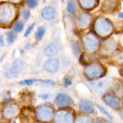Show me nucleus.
I'll use <instances>...</instances> for the list:
<instances>
[{"label":"nucleus","instance_id":"obj_35","mask_svg":"<svg viewBox=\"0 0 123 123\" xmlns=\"http://www.w3.org/2000/svg\"><path fill=\"white\" fill-rule=\"evenodd\" d=\"M118 17L120 19H123V12H120V13L118 14Z\"/></svg>","mask_w":123,"mask_h":123},{"label":"nucleus","instance_id":"obj_24","mask_svg":"<svg viewBox=\"0 0 123 123\" xmlns=\"http://www.w3.org/2000/svg\"><path fill=\"white\" fill-rule=\"evenodd\" d=\"M22 16L23 19L25 20H29V19L30 18V16H31V13H30V11L28 10L27 9H25V8H24L22 11Z\"/></svg>","mask_w":123,"mask_h":123},{"label":"nucleus","instance_id":"obj_22","mask_svg":"<svg viewBox=\"0 0 123 123\" xmlns=\"http://www.w3.org/2000/svg\"><path fill=\"white\" fill-rule=\"evenodd\" d=\"M115 42L112 40H109L107 41L106 44H105V49L107 50V51H111L113 49H115Z\"/></svg>","mask_w":123,"mask_h":123},{"label":"nucleus","instance_id":"obj_2","mask_svg":"<svg viewBox=\"0 0 123 123\" xmlns=\"http://www.w3.org/2000/svg\"><path fill=\"white\" fill-rule=\"evenodd\" d=\"M14 16V8L10 5H0V25L9 24Z\"/></svg>","mask_w":123,"mask_h":123},{"label":"nucleus","instance_id":"obj_26","mask_svg":"<svg viewBox=\"0 0 123 123\" xmlns=\"http://www.w3.org/2000/svg\"><path fill=\"white\" fill-rule=\"evenodd\" d=\"M83 7L85 8H90L93 5L94 0H80Z\"/></svg>","mask_w":123,"mask_h":123},{"label":"nucleus","instance_id":"obj_36","mask_svg":"<svg viewBox=\"0 0 123 123\" xmlns=\"http://www.w3.org/2000/svg\"><path fill=\"white\" fill-rule=\"evenodd\" d=\"M120 116H121V118L123 120V109L120 112Z\"/></svg>","mask_w":123,"mask_h":123},{"label":"nucleus","instance_id":"obj_11","mask_svg":"<svg viewBox=\"0 0 123 123\" xmlns=\"http://www.w3.org/2000/svg\"><path fill=\"white\" fill-rule=\"evenodd\" d=\"M79 108L83 112L86 114H92L94 111L93 103L88 99H83L79 102Z\"/></svg>","mask_w":123,"mask_h":123},{"label":"nucleus","instance_id":"obj_15","mask_svg":"<svg viewBox=\"0 0 123 123\" xmlns=\"http://www.w3.org/2000/svg\"><path fill=\"white\" fill-rule=\"evenodd\" d=\"M78 24L79 26L82 28H86L88 26L91 22V16L90 14L84 13L80 14L78 19Z\"/></svg>","mask_w":123,"mask_h":123},{"label":"nucleus","instance_id":"obj_39","mask_svg":"<svg viewBox=\"0 0 123 123\" xmlns=\"http://www.w3.org/2000/svg\"><path fill=\"white\" fill-rule=\"evenodd\" d=\"M106 123H114L113 121H109H109H107Z\"/></svg>","mask_w":123,"mask_h":123},{"label":"nucleus","instance_id":"obj_27","mask_svg":"<svg viewBox=\"0 0 123 123\" xmlns=\"http://www.w3.org/2000/svg\"><path fill=\"white\" fill-rule=\"evenodd\" d=\"M37 81L42 83L43 85L50 86H55L56 83L52 80H37Z\"/></svg>","mask_w":123,"mask_h":123},{"label":"nucleus","instance_id":"obj_6","mask_svg":"<svg viewBox=\"0 0 123 123\" xmlns=\"http://www.w3.org/2000/svg\"><path fill=\"white\" fill-rule=\"evenodd\" d=\"M91 86L97 94H101L110 86L111 82L108 79H103L90 83Z\"/></svg>","mask_w":123,"mask_h":123},{"label":"nucleus","instance_id":"obj_33","mask_svg":"<svg viewBox=\"0 0 123 123\" xmlns=\"http://www.w3.org/2000/svg\"><path fill=\"white\" fill-rule=\"evenodd\" d=\"M4 36L2 34L0 35V46L3 47L4 46Z\"/></svg>","mask_w":123,"mask_h":123},{"label":"nucleus","instance_id":"obj_34","mask_svg":"<svg viewBox=\"0 0 123 123\" xmlns=\"http://www.w3.org/2000/svg\"><path fill=\"white\" fill-rule=\"evenodd\" d=\"M117 59L119 61H123V53H121L118 55Z\"/></svg>","mask_w":123,"mask_h":123},{"label":"nucleus","instance_id":"obj_5","mask_svg":"<svg viewBox=\"0 0 123 123\" xmlns=\"http://www.w3.org/2000/svg\"><path fill=\"white\" fill-rule=\"evenodd\" d=\"M103 68L99 64H94L86 67L85 73L90 79H94L99 77L103 73Z\"/></svg>","mask_w":123,"mask_h":123},{"label":"nucleus","instance_id":"obj_29","mask_svg":"<svg viewBox=\"0 0 123 123\" xmlns=\"http://www.w3.org/2000/svg\"><path fill=\"white\" fill-rule=\"evenodd\" d=\"M63 84L65 87H68L72 85V81L71 78L69 76H66L63 79Z\"/></svg>","mask_w":123,"mask_h":123},{"label":"nucleus","instance_id":"obj_18","mask_svg":"<svg viewBox=\"0 0 123 123\" xmlns=\"http://www.w3.org/2000/svg\"><path fill=\"white\" fill-rule=\"evenodd\" d=\"M72 49L73 53L74 54V56H78L80 54V49L79 44L75 41H73L72 42Z\"/></svg>","mask_w":123,"mask_h":123},{"label":"nucleus","instance_id":"obj_16","mask_svg":"<svg viewBox=\"0 0 123 123\" xmlns=\"http://www.w3.org/2000/svg\"><path fill=\"white\" fill-rule=\"evenodd\" d=\"M17 112V108L15 105H10L7 106L4 109H3L4 115L7 117H12L16 115Z\"/></svg>","mask_w":123,"mask_h":123},{"label":"nucleus","instance_id":"obj_14","mask_svg":"<svg viewBox=\"0 0 123 123\" xmlns=\"http://www.w3.org/2000/svg\"><path fill=\"white\" fill-rule=\"evenodd\" d=\"M41 14L43 19L44 20H53L55 16V10L52 6H47L43 8Z\"/></svg>","mask_w":123,"mask_h":123},{"label":"nucleus","instance_id":"obj_13","mask_svg":"<svg viewBox=\"0 0 123 123\" xmlns=\"http://www.w3.org/2000/svg\"><path fill=\"white\" fill-rule=\"evenodd\" d=\"M58 47L54 42H50L48 43L44 49V54L48 57L55 56L58 54Z\"/></svg>","mask_w":123,"mask_h":123},{"label":"nucleus","instance_id":"obj_28","mask_svg":"<svg viewBox=\"0 0 123 123\" xmlns=\"http://www.w3.org/2000/svg\"><path fill=\"white\" fill-rule=\"evenodd\" d=\"M36 81L34 79H25V80H23L22 81H20L19 82V84L20 85H26V86H30V85H32L34 84V82Z\"/></svg>","mask_w":123,"mask_h":123},{"label":"nucleus","instance_id":"obj_23","mask_svg":"<svg viewBox=\"0 0 123 123\" xmlns=\"http://www.w3.org/2000/svg\"><path fill=\"white\" fill-rule=\"evenodd\" d=\"M96 106L97 107V108H98V109H99L100 111L102 113V114H104L105 115H106V116L107 117L109 118L110 119H112V117L111 115L110 114H109V112H108V111L106 110V109H105V108H104L103 106H102L98 104H96Z\"/></svg>","mask_w":123,"mask_h":123},{"label":"nucleus","instance_id":"obj_43","mask_svg":"<svg viewBox=\"0 0 123 123\" xmlns=\"http://www.w3.org/2000/svg\"><path fill=\"white\" fill-rule=\"evenodd\" d=\"M61 1H62V2H63V1H64V0H61Z\"/></svg>","mask_w":123,"mask_h":123},{"label":"nucleus","instance_id":"obj_10","mask_svg":"<svg viewBox=\"0 0 123 123\" xmlns=\"http://www.w3.org/2000/svg\"><path fill=\"white\" fill-rule=\"evenodd\" d=\"M60 67V62L56 58H51L45 62L44 68L49 73H55Z\"/></svg>","mask_w":123,"mask_h":123},{"label":"nucleus","instance_id":"obj_41","mask_svg":"<svg viewBox=\"0 0 123 123\" xmlns=\"http://www.w3.org/2000/svg\"><path fill=\"white\" fill-rule=\"evenodd\" d=\"M12 123H17L16 121H12Z\"/></svg>","mask_w":123,"mask_h":123},{"label":"nucleus","instance_id":"obj_19","mask_svg":"<svg viewBox=\"0 0 123 123\" xmlns=\"http://www.w3.org/2000/svg\"><path fill=\"white\" fill-rule=\"evenodd\" d=\"M24 28V23L21 21H19H19H17L16 22H15L14 24H13V28L16 32H18V33L20 32L21 31H22Z\"/></svg>","mask_w":123,"mask_h":123},{"label":"nucleus","instance_id":"obj_38","mask_svg":"<svg viewBox=\"0 0 123 123\" xmlns=\"http://www.w3.org/2000/svg\"><path fill=\"white\" fill-rule=\"evenodd\" d=\"M121 43L122 44V46H123V37H122V38L121 39Z\"/></svg>","mask_w":123,"mask_h":123},{"label":"nucleus","instance_id":"obj_7","mask_svg":"<svg viewBox=\"0 0 123 123\" xmlns=\"http://www.w3.org/2000/svg\"><path fill=\"white\" fill-rule=\"evenodd\" d=\"M54 111L52 108L48 106H40L37 109V115L38 117L43 121L50 120L52 117Z\"/></svg>","mask_w":123,"mask_h":123},{"label":"nucleus","instance_id":"obj_3","mask_svg":"<svg viewBox=\"0 0 123 123\" xmlns=\"http://www.w3.org/2000/svg\"><path fill=\"white\" fill-rule=\"evenodd\" d=\"M24 68V63L22 60L16 59L12 62L9 69L6 72V77L9 79L16 78Z\"/></svg>","mask_w":123,"mask_h":123},{"label":"nucleus","instance_id":"obj_8","mask_svg":"<svg viewBox=\"0 0 123 123\" xmlns=\"http://www.w3.org/2000/svg\"><path fill=\"white\" fill-rule=\"evenodd\" d=\"M55 103L58 106L66 107L70 106L73 103V100L68 95L64 93H60L56 97Z\"/></svg>","mask_w":123,"mask_h":123},{"label":"nucleus","instance_id":"obj_12","mask_svg":"<svg viewBox=\"0 0 123 123\" xmlns=\"http://www.w3.org/2000/svg\"><path fill=\"white\" fill-rule=\"evenodd\" d=\"M72 120V115L68 111H60L56 116V123H71Z\"/></svg>","mask_w":123,"mask_h":123},{"label":"nucleus","instance_id":"obj_32","mask_svg":"<svg viewBox=\"0 0 123 123\" xmlns=\"http://www.w3.org/2000/svg\"><path fill=\"white\" fill-rule=\"evenodd\" d=\"M77 123H90V120L86 118H80L78 120Z\"/></svg>","mask_w":123,"mask_h":123},{"label":"nucleus","instance_id":"obj_20","mask_svg":"<svg viewBox=\"0 0 123 123\" xmlns=\"http://www.w3.org/2000/svg\"><path fill=\"white\" fill-rule=\"evenodd\" d=\"M67 10L70 13H74L76 11V5L73 0H69L67 6Z\"/></svg>","mask_w":123,"mask_h":123},{"label":"nucleus","instance_id":"obj_31","mask_svg":"<svg viewBox=\"0 0 123 123\" xmlns=\"http://www.w3.org/2000/svg\"><path fill=\"white\" fill-rule=\"evenodd\" d=\"M38 98H41L43 100H47L49 99L50 98V94L49 93H44L42 94H40L38 96Z\"/></svg>","mask_w":123,"mask_h":123},{"label":"nucleus","instance_id":"obj_37","mask_svg":"<svg viewBox=\"0 0 123 123\" xmlns=\"http://www.w3.org/2000/svg\"><path fill=\"white\" fill-rule=\"evenodd\" d=\"M4 56H2V57H1V58H0V63H1V62H2V61L4 60Z\"/></svg>","mask_w":123,"mask_h":123},{"label":"nucleus","instance_id":"obj_9","mask_svg":"<svg viewBox=\"0 0 123 123\" xmlns=\"http://www.w3.org/2000/svg\"><path fill=\"white\" fill-rule=\"evenodd\" d=\"M105 103L114 109H117L120 106V100L117 96L112 94H106L103 97Z\"/></svg>","mask_w":123,"mask_h":123},{"label":"nucleus","instance_id":"obj_21","mask_svg":"<svg viewBox=\"0 0 123 123\" xmlns=\"http://www.w3.org/2000/svg\"><path fill=\"white\" fill-rule=\"evenodd\" d=\"M16 39V35L13 31H8L7 32V40L8 43L12 44L14 43Z\"/></svg>","mask_w":123,"mask_h":123},{"label":"nucleus","instance_id":"obj_42","mask_svg":"<svg viewBox=\"0 0 123 123\" xmlns=\"http://www.w3.org/2000/svg\"><path fill=\"white\" fill-rule=\"evenodd\" d=\"M46 1V0H43V2H45Z\"/></svg>","mask_w":123,"mask_h":123},{"label":"nucleus","instance_id":"obj_17","mask_svg":"<svg viewBox=\"0 0 123 123\" xmlns=\"http://www.w3.org/2000/svg\"><path fill=\"white\" fill-rule=\"evenodd\" d=\"M46 32V28L44 26H39L37 29V32H36V39L38 41H40L43 38L44 34Z\"/></svg>","mask_w":123,"mask_h":123},{"label":"nucleus","instance_id":"obj_4","mask_svg":"<svg viewBox=\"0 0 123 123\" xmlns=\"http://www.w3.org/2000/svg\"><path fill=\"white\" fill-rule=\"evenodd\" d=\"M85 48L89 52H93L98 45V38L92 33L86 34L84 38Z\"/></svg>","mask_w":123,"mask_h":123},{"label":"nucleus","instance_id":"obj_25","mask_svg":"<svg viewBox=\"0 0 123 123\" xmlns=\"http://www.w3.org/2000/svg\"><path fill=\"white\" fill-rule=\"evenodd\" d=\"M26 5L30 8H35L38 6V1L37 0H27Z\"/></svg>","mask_w":123,"mask_h":123},{"label":"nucleus","instance_id":"obj_30","mask_svg":"<svg viewBox=\"0 0 123 123\" xmlns=\"http://www.w3.org/2000/svg\"><path fill=\"white\" fill-rule=\"evenodd\" d=\"M34 26H35V23H33V24H32L31 25H30V26L28 27V28L26 29V31H25V34H24V36H25V37H28V36L29 35L31 34V31H32V30H33Z\"/></svg>","mask_w":123,"mask_h":123},{"label":"nucleus","instance_id":"obj_40","mask_svg":"<svg viewBox=\"0 0 123 123\" xmlns=\"http://www.w3.org/2000/svg\"><path fill=\"white\" fill-rule=\"evenodd\" d=\"M95 123H103L101 121H97Z\"/></svg>","mask_w":123,"mask_h":123},{"label":"nucleus","instance_id":"obj_1","mask_svg":"<svg viewBox=\"0 0 123 123\" xmlns=\"http://www.w3.org/2000/svg\"><path fill=\"white\" fill-rule=\"evenodd\" d=\"M94 30L102 36L109 34L112 30V26L110 22L105 18H98L94 24Z\"/></svg>","mask_w":123,"mask_h":123}]
</instances>
